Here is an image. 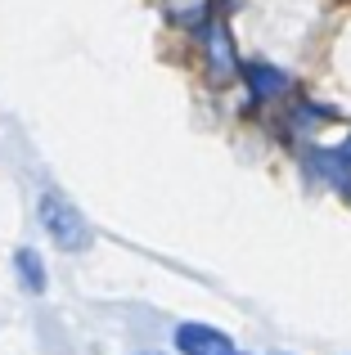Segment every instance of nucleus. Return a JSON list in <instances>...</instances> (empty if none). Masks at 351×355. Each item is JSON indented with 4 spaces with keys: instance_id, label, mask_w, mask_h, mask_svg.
I'll use <instances>...</instances> for the list:
<instances>
[{
    "instance_id": "5",
    "label": "nucleus",
    "mask_w": 351,
    "mask_h": 355,
    "mask_svg": "<svg viewBox=\"0 0 351 355\" xmlns=\"http://www.w3.org/2000/svg\"><path fill=\"white\" fill-rule=\"evenodd\" d=\"M243 77H248V90H252L257 104H262V99H275V95H284V90H289V77H284L280 68H271V63H248Z\"/></svg>"
},
{
    "instance_id": "6",
    "label": "nucleus",
    "mask_w": 351,
    "mask_h": 355,
    "mask_svg": "<svg viewBox=\"0 0 351 355\" xmlns=\"http://www.w3.org/2000/svg\"><path fill=\"white\" fill-rule=\"evenodd\" d=\"M14 275H18V284L27 288L32 297H41L45 293V261H41V252H32V248H18L14 252Z\"/></svg>"
},
{
    "instance_id": "8",
    "label": "nucleus",
    "mask_w": 351,
    "mask_h": 355,
    "mask_svg": "<svg viewBox=\"0 0 351 355\" xmlns=\"http://www.w3.org/2000/svg\"><path fill=\"white\" fill-rule=\"evenodd\" d=\"M230 5H239V0H230Z\"/></svg>"
},
{
    "instance_id": "4",
    "label": "nucleus",
    "mask_w": 351,
    "mask_h": 355,
    "mask_svg": "<svg viewBox=\"0 0 351 355\" xmlns=\"http://www.w3.org/2000/svg\"><path fill=\"white\" fill-rule=\"evenodd\" d=\"M311 171H320V180L338 184V189L351 193V139L343 148H320V153H311Z\"/></svg>"
},
{
    "instance_id": "3",
    "label": "nucleus",
    "mask_w": 351,
    "mask_h": 355,
    "mask_svg": "<svg viewBox=\"0 0 351 355\" xmlns=\"http://www.w3.org/2000/svg\"><path fill=\"white\" fill-rule=\"evenodd\" d=\"M203 50H207V63L216 77H234V50H230V36L221 18H207L203 23Z\"/></svg>"
},
{
    "instance_id": "2",
    "label": "nucleus",
    "mask_w": 351,
    "mask_h": 355,
    "mask_svg": "<svg viewBox=\"0 0 351 355\" xmlns=\"http://www.w3.org/2000/svg\"><path fill=\"white\" fill-rule=\"evenodd\" d=\"M176 351L180 355H234V342L212 324H180L176 329Z\"/></svg>"
},
{
    "instance_id": "1",
    "label": "nucleus",
    "mask_w": 351,
    "mask_h": 355,
    "mask_svg": "<svg viewBox=\"0 0 351 355\" xmlns=\"http://www.w3.org/2000/svg\"><path fill=\"white\" fill-rule=\"evenodd\" d=\"M36 220H41V230L54 239V248H63V252H86L90 248L86 216H81L63 193H41V202H36Z\"/></svg>"
},
{
    "instance_id": "7",
    "label": "nucleus",
    "mask_w": 351,
    "mask_h": 355,
    "mask_svg": "<svg viewBox=\"0 0 351 355\" xmlns=\"http://www.w3.org/2000/svg\"><path fill=\"white\" fill-rule=\"evenodd\" d=\"M140 355H158V351H140Z\"/></svg>"
}]
</instances>
